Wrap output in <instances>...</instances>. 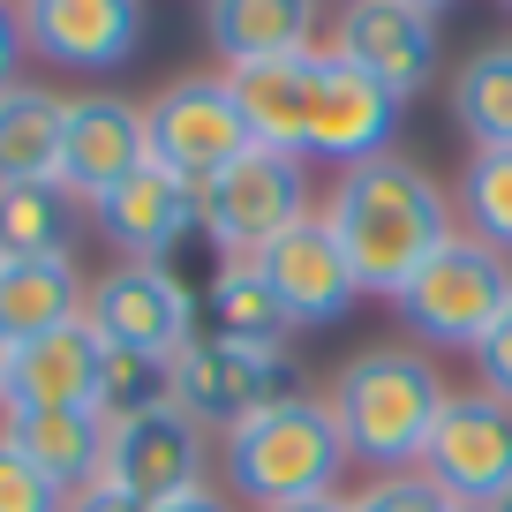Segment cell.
<instances>
[{
    "instance_id": "9",
    "label": "cell",
    "mask_w": 512,
    "mask_h": 512,
    "mask_svg": "<svg viewBox=\"0 0 512 512\" xmlns=\"http://www.w3.org/2000/svg\"><path fill=\"white\" fill-rule=\"evenodd\" d=\"M83 317L98 324L106 347H128V354H144V362H159V369H174L181 354L204 339L196 332V294L181 287L166 264H113V272H98Z\"/></svg>"
},
{
    "instance_id": "10",
    "label": "cell",
    "mask_w": 512,
    "mask_h": 512,
    "mask_svg": "<svg viewBox=\"0 0 512 512\" xmlns=\"http://www.w3.org/2000/svg\"><path fill=\"white\" fill-rule=\"evenodd\" d=\"M422 475L460 512H490L497 497H512V407L490 392H452L422 445Z\"/></svg>"
},
{
    "instance_id": "28",
    "label": "cell",
    "mask_w": 512,
    "mask_h": 512,
    "mask_svg": "<svg viewBox=\"0 0 512 512\" xmlns=\"http://www.w3.org/2000/svg\"><path fill=\"white\" fill-rule=\"evenodd\" d=\"M347 512H460V505H452L422 467H407V475H369L362 490L347 497Z\"/></svg>"
},
{
    "instance_id": "35",
    "label": "cell",
    "mask_w": 512,
    "mask_h": 512,
    "mask_svg": "<svg viewBox=\"0 0 512 512\" xmlns=\"http://www.w3.org/2000/svg\"><path fill=\"white\" fill-rule=\"evenodd\" d=\"M0 407H8V347H0Z\"/></svg>"
},
{
    "instance_id": "15",
    "label": "cell",
    "mask_w": 512,
    "mask_h": 512,
    "mask_svg": "<svg viewBox=\"0 0 512 512\" xmlns=\"http://www.w3.org/2000/svg\"><path fill=\"white\" fill-rule=\"evenodd\" d=\"M136 166H151V121L121 91H83L68 98V136H61V189L76 204H98L121 189Z\"/></svg>"
},
{
    "instance_id": "1",
    "label": "cell",
    "mask_w": 512,
    "mask_h": 512,
    "mask_svg": "<svg viewBox=\"0 0 512 512\" xmlns=\"http://www.w3.org/2000/svg\"><path fill=\"white\" fill-rule=\"evenodd\" d=\"M317 219L332 226V241L347 249L354 287L384 294V302H400L422 264L460 234V211H452L445 181L422 159H407V151H377V159L332 174Z\"/></svg>"
},
{
    "instance_id": "12",
    "label": "cell",
    "mask_w": 512,
    "mask_h": 512,
    "mask_svg": "<svg viewBox=\"0 0 512 512\" xmlns=\"http://www.w3.org/2000/svg\"><path fill=\"white\" fill-rule=\"evenodd\" d=\"M332 53L407 106L437 83V8L430 0H354L332 16Z\"/></svg>"
},
{
    "instance_id": "24",
    "label": "cell",
    "mask_w": 512,
    "mask_h": 512,
    "mask_svg": "<svg viewBox=\"0 0 512 512\" xmlns=\"http://www.w3.org/2000/svg\"><path fill=\"white\" fill-rule=\"evenodd\" d=\"M76 226L68 189H0V256H76Z\"/></svg>"
},
{
    "instance_id": "32",
    "label": "cell",
    "mask_w": 512,
    "mask_h": 512,
    "mask_svg": "<svg viewBox=\"0 0 512 512\" xmlns=\"http://www.w3.org/2000/svg\"><path fill=\"white\" fill-rule=\"evenodd\" d=\"M68 512H144V505H128V497H113L106 482H91V490L68 497Z\"/></svg>"
},
{
    "instance_id": "3",
    "label": "cell",
    "mask_w": 512,
    "mask_h": 512,
    "mask_svg": "<svg viewBox=\"0 0 512 512\" xmlns=\"http://www.w3.org/2000/svg\"><path fill=\"white\" fill-rule=\"evenodd\" d=\"M219 467H226V482H234V505L287 512V505H324V497H339L354 452H347V437H339L332 407L302 392V400L272 407V415L241 422L234 437H219Z\"/></svg>"
},
{
    "instance_id": "13",
    "label": "cell",
    "mask_w": 512,
    "mask_h": 512,
    "mask_svg": "<svg viewBox=\"0 0 512 512\" xmlns=\"http://www.w3.org/2000/svg\"><path fill=\"white\" fill-rule=\"evenodd\" d=\"M256 279H264V294L279 302V317H287L294 332H324V324H339L362 302L354 264H347V249L332 241L324 219H302L294 234H279L272 249L256 256Z\"/></svg>"
},
{
    "instance_id": "25",
    "label": "cell",
    "mask_w": 512,
    "mask_h": 512,
    "mask_svg": "<svg viewBox=\"0 0 512 512\" xmlns=\"http://www.w3.org/2000/svg\"><path fill=\"white\" fill-rule=\"evenodd\" d=\"M204 309H211V339H234V347H287V332H294L279 317V302L264 294L256 264H219Z\"/></svg>"
},
{
    "instance_id": "21",
    "label": "cell",
    "mask_w": 512,
    "mask_h": 512,
    "mask_svg": "<svg viewBox=\"0 0 512 512\" xmlns=\"http://www.w3.org/2000/svg\"><path fill=\"white\" fill-rule=\"evenodd\" d=\"M68 98L46 83L0 91V189H61Z\"/></svg>"
},
{
    "instance_id": "20",
    "label": "cell",
    "mask_w": 512,
    "mask_h": 512,
    "mask_svg": "<svg viewBox=\"0 0 512 512\" xmlns=\"http://www.w3.org/2000/svg\"><path fill=\"white\" fill-rule=\"evenodd\" d=\"M83 302H91V287H83L76 256H0V347L76 324Z\"/></svg>"
},
{
    "instance_id": "33",
    "label": "cell",
    "mask_w": 512,
    "mask_h": 512,
    "mask_svg": "<svg viewBox=\"0 0 512 512\" xmlns=\"http://www.w3.org/2000/svg\"><path fill=\"white\" fill-rule=\"evenodd\" d=\"M159 512H241V505L219 497V490H196V497H174V505H159Z\"/></svg>"
},
{
    "instance_id": "11",
    "label": "cell",
    "mask_w": 512,
    "mask_h": 512,
    "mask_svg": "<svg viewBox=\"0 0 512 512\" xmlns=\"http://www.w3.org/2000/svg\"><path fill=\"white\" fill-rule=\"evenodd\" d=\"M144 121H151V159H159L166 174L196 181V189L249 151V128H241V113H234L226 68L219 76H181V83H166V91H151Z\"/></svg>"
},
{
    "instance_id": "31",
    "label": "cell",
    "mask_w": 512,
    "mask_h": 512,
    "mask_svg": "<svg viewBox=\"0 0 512 512\" xmlns=\"http://www.w3.org/2000/svg\"><path fill=\"white\" fill-rule=\"evenodd\" d=\"M23 46H31V38H23V16H16V8H0V91H16V83H23Z\"/></svg>"
},
{
    "instance_id": "34",
    "label": "cell",
    "mask_w": 512,
    "mask_h": 512,
    "mask_svg": "<svg viewBox=\"0 0 512 512\" xmlns=\"http://www.w3.org/2000/svg\"><path fill=\"white\" fill-rule=\"evenodd\" d=\"M287 512H347V497H324V505H287Z\"/></svg>"
},
{
    "instance_id": "22",
    "label": "cell",
    "mask_w": 512,
    "mask_h": 512,
    "mask_svg": "<svg viewBox=\"0 0 512 512\" xmlns=\"http://www.w3.org/2000/svg\"><path fill=\"white\" fill-rule=\"evenodd\" d=\"M234 113L256 151H302V106H309V53L302 61H249L226 68Z\"/></svg>"
},
{
    "instance_id": "27",
    "label": "cell",
    "mask_w": 512,
    "mask_h": 512,
    "mask_svg": "<svg viewBox=\"0 0 512 512\" xmlns=\"http://www.w3.org/2000/svg\"><path fill=\"white\" fill-rule=\"evenodd\" d=\"M151 400H166V369L128 347H106V362H98V415L121 422V415H144Z\"/></svg>"
},
{
    "instance_id": "26",
    "label": "cell",
    "mask_w": 512,
    "mask_h": 512,
    "mask_svg": "<svg viewBox=\"0 0 512 512\" xmlns=\"http://www.w3.org/2000/svg\"><path fill=\"white\" fill-rule=\"evenodd\" d=\"M452 211H460V234H475L512 264V151H467L452 181Z\"/></svg>"
},
{
    "instance_id": "19",
    "label": "cell",
    "mask_w": 512,
    "mask_h": 512,
    "mask_svg": "<svg viewBox=\"0 0 512 512\" xmlns=\"http://www.w3.org/2000/svg\"><path fill=\"white\" fill-rule=\"evenodd\" d=\"M204 38L219 46L226 68H249V61H302L332 31H324V16L309 0H211Z\"/></svg>"
},
{
    "instance_id": "16",
    "label": "cell",
    "mask_w": 512,
    "mask_h": 512,
    "mask_svg": "<svg viewBox=\"0 0 512 512\" xmlns=\"http://www.w3.org/2000/svg\"><path fill=\"white\" fill-rule=\"evenodd\" d=\"M91 219H98V234L121 249V264H166V256L204 226V189L166 174V166L151 159V166H136L121 189L98 196Z\"/></svg>"
},
{
    "instance_id": "6",
    "label": "cell",
    "mask_w": 512,
    "mask_h": 512,
    "mask_svg": "<svg viewBox=\"0 0 512 512\" xmlns=\"http://www.w3.org/2000/svg\"><path fill=\"white\" fill-rule=\"evenodd\" d=\"M505 309H512V264L497 249H482L475 234H452L415 272V287L400 294V317H407V332L422 339V354L430 347H467L475 354Z\"/></svg>"
},
{
    "instance_id": "8",
    "label": "cell",
    "mask_w": 512,
    "mask_h": 512,
    "mask_svg": "<svg viewBox=\"0 0 512 512\" xmlns=\"http://www.w3.org/2000/svg\"><path fill=\"white\" fill-rule=\"evenodd\" d=\"M392 128H400V98L384 91L377 76H362L354 61H339L332 38H324L317 53H309V106H302V159L309 166H332V174H347V166L377 159V151H392Z\"/></svg>"
},
{
    "instance_id": "18",
    "label": "cell",
    "mask_w": 512,
    "mask_h": 512,
    "mask_svg": "<svg viewBox=\"0 0 512 512\" xmlns=\"http://www.w3.org/2000/svg\"><path fill=\"white\" fill-rule=\"evenodd\" d=\"M0 445L23 452L53 490H91L98 460H106V415L98 407H23V415H0Z\"/></svg>"
},
{
    "instance_id": "14",
    "label": "cell",
    "mask_w": 512,
    "mask_h": 512,
    "mask_svg": "<svg viewBox=\"0 0 512 512\" xmlns=\"http://www.w3.org/2000/svg\"><path fill=\"white\" fill-rule=\"evenodd\" d=\"M151 16L136 0H31L23 8V38L38 61L68 68V76H113L144 53Z\"/></svg>"
},
{
    "instance_id": "23",
    "label": "cell",
    "mask_w": 512,
    "mask_h": 512,
    "mask_svg": "<svg viewBox=\"0 0 512 512\" xmlns=\"http://www.w3.org/2000/svg\"><path fill=\"white\" fill-rule=\"evenodd\" d=\"M452 121L475 151H512V38H490L452 68Z\"/></svg>"
},
{
    "instance_id": "7",
    "label": "cell",
    "mask_w": 512,
    "mask_h": 512,
    "mask_svg": "<svg viewBox=\"0 0 512 512\" xmlns=\"http://www.w3.org/2000/svg\"><path fill=\"white\" fill-rule=\"evenodd\" d=\"M204 467H211V430H204V422H189L174 400H151L144 415L106 422L98 482H106L113 497H128V505L159 512V505H174V497L211 490Z\"/></svg>"
},
{
    "instance_id": "36",
    "label": "cell",
    "mask_w": 512,
    "mask_h": 512,
    "mask_svg": "<svg viewBox=\"0 0 512 512\" xmlns=\"http://www.w3.org/2000/svg\"><path fill=\"white\" fill-rule=\"evenodd\" d=\"M490 512H512V497H497V505H490Z\"/></svg>"
},
{
    "instance_id": "29",
    "label": "cell",
    "mask_w": 512,
    "mask_h": 512,
    "mask_svg": "<svg viewBox=\"0 0 512 512\" xmlns=\"http://www.w3.org/2000/svg\"><path fill=\"white\" fill-rule=\"evenodd\" d=\"M0 512H68V490H53L23 452L0 445Z\"/></svg>"
},
{
    "instance_id": "2",
    "label": "cell",
    "mask_w": 512,
    "mask_h": 512,
    "mask_svg": "<svg viewBox=\"0 0 512 512\" xmlns=\"http://www.w3.org/2000/svg\"><path fill=\"white\" fill-rule=\"evenodd\" d=\"M445 400H452L445 369L422 347H400V339H392V347H362L354 362H339L332 392H324L347 452L369 475H407V467H422V445H430Z\"/></svg>"
},
{
    "instance_id": "17",
    "label": "cell",
    "mask_w": 512,
    "mask_h": 512,
    "mask_svg": "<svg viewBox=\"0 0 512 512\" xmlns=\"http://www.w3.org/2000/svg\"><path fill=\"white\" fill-rule=\"evenodd\" d=\"M98 362H106V339H98L91 317L8 347V407L0 415H23V407H98Z\"/></svg>"
},
{
    "instance_id": "4",
    "label": "cell",
    "mask_w": 512,
    "mask_h": 512,
    "mask_svg": "<svg viewBox=\"0 0 512 512\" xmlns=\"http://www.w3.org/2000/svg\"><path fill=\"white\" fill-rule=\"evenodd\" d=\"M317 219V181L302 151H241L226 174L204 181V241L226 264H256L279 234Z\"/></svg>"
},
{
    "instance_id": "5",
    "label": "cell",
    "mask_w": 512,
    "mask_h": 512,
    "mask_svg": "<svg viewBox=\"0 0 512 512\" xmlns=\"http://www.w3.org/2000/svg\"><path fill=\"white\" fill-rule=\"evenodd\" d=\"M166 400L211 437H234L241 422L272 415V407L302 400V362L287 347H234V339H196L174 369H166Z\"/></svg>"
},
{
    "instance_id": "30",
    "label": "cell",
    "mask_w": 512,
    "mask_h": 512,
    "mask_svg": "<svg viewBox=\"0 0 512 512\" xmlns=\"http://www.w3.org/2000/svg\"><path fill=\"white\" fill-rule=\"evenodd\" d=\"M475 377H482V392H490V400L512 407V309L490 324V339L475 347Z\"/></svg>"
}]
</instances>
